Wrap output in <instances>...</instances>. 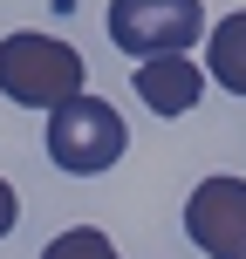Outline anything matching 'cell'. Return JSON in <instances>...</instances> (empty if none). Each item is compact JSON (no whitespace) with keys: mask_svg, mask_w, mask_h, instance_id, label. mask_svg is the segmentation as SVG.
<instances>
[{"mask_svg":"<svg viewBox=\"0 0 246 259\" xmlns=\"http://www.w3.org/2000/svg\"><path fill=\"white\" fill-rule=\"evenodd\" d=\"M14 219H21V198H14V184H7V178H0V239H7V232H14Z\"/></svg>","mask_w":246,"mask_h":259,"instance_id":"8","label":"cell"},{"mask_svg":"<svg viewBox=\"0 0 246 259\" xmlns=\"http://www.w3.org/2000/svg\"><path fill=\"white\" fill-rule=\"evenodd\" d=\"M82 75H89V62H82L68 41L41 34V27H21V34L0 41V96L21 109H62L82 96Z\"/></svg>","mask_w":246,"mask_h":259,"instance_id":"1","label":"cell"},{"mask_svg":"<svg viewBox=\"0 0 246 259\" xmlns=\"http://www.w3.org/2000/svg\"><path fill=\"white\" fill-rule=\"evenodd\" d=\"M41 259H123V252L110 246V232H96V225H68V232H55L48 246H41Z\"/></svg>","mask_w":246,"mask_h":259,"instance_id":"7","label":"cell"},{"mask_svg":"<svg viewBox=\"0 0 246 259\" xmlns=\"http://www.w3.org/2000/svg\"><path fill=\"white\" fill-rule=\"evenodd\" d=\"M130 89L157 116H192L198 96H205V62H192V55H151V62H137Z\"/></svg>","mask_w":246,"mask_h":259,"instance_id":"5","label":"cell"},{"mask_svg":"<svg viewBox=\"0 0 246 259\" xmlns=\"http://www.w3.org/2000/svg\"><path fill=\"white\" fill-rule=\"evenodd\" d=\"M103 27H110V41H117L123 55H137V62H151V55H185L192 41L212 34V21H205L198 0H110Z\"/></svg>","mask_w":246,"mask_h":259,"instance_id":"3","label":"cell"},{"mask_svg":"<svg viewBox=\"0 0 246 259\" xmlns=\"http://www.w3.org/2000/svg\"><path fill=\"white\" fill-rule=\"evenodd\" d=\"M205 82H219L226 96H246V7L219 14V27L205 34Z\"/></svg>","mask_w":246,"mask_h":259,"instance_id":"6","label":"cell"},{"mask_svg":"<svg viewBox=\"0 0 246 259\" xmlns=\"http://www.w3.org/2000/svg\"><path fill=\"white\" fill-rule=\"evenodd\" d=\"M123 150H130V123L117 116L110 96L82 89L76 103H62L48 116V157H55V170H68V178H103Z\"/></svg>","mask_w":246,"mask_h":259,"instance_id":"2","label":"cell"},{"mask_svg":"<svg viewBox=\"0 0 246 259\" xmlns=\"http://www.w3.org/2000/svg\"><path fill=\"white\" fill-rule=\"evenodd\" d=\"M185 232L205 259H246V178H198L185 198Z\"/></svg>","mask_w":246,"mask_h":259,"instance_id":"4","label":"cell"}]
</instances>
